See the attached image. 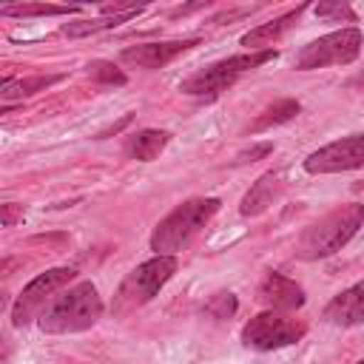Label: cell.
Listing matches in <instances>:
<instances>
[{"instance_id":"1","label":"cell","mask_w":364,"mask_h":364,"mask_svg":"<svg viewBox=\"0 0 364 364\" xmlns=\"http://www.w3.org/2000/svg\"><path fill=\"white\" fill-rule=\"evenodd\" d=\"M219 199L216 196H199V199H188L182 205H176L151 233V250L156 256H176L179 250H185L199 233L202 228L216 216L219 210Z\"/></svg>"},{"instance_id":"2","label":"cell","mask_w":364,"mask_h":364,"mask_svg":"<svg viewBox=\"0 0 364 364\" xmlns=\"http://www.w3.org/2000/svg\"><path fill=\"white\" fill-rule=\"evenodd\" d=\"M102 316V299L91 282H77L63 296H57L43 316L37 318V327L48 336H65V333H82L94 327Z\"/></svg>"},{"instance_id":"3","label":"cell","mask_w":364,"mask_h":364,"mask_svg":"<svg viewBox=\"0 0 364 364\" xmlns=\"http://www.w3.org/2000/svg\"><path fill=\"white\" fill-rule=\"evenodd\" d=\"M364 225V205L361 202H347L336 210H330L327 216H321L318 222H313L301 239H299V259L304 262H316V259H327L333 253H338Z\"/></svg>"},{"instance_id":"4","label":"cell","mask_w":364,"mask_h":364,"mask_svg":"<svg viewBox=\"0 0 364 364\" xmlns=\"http://www.w3.org/2000/svg\"><path fill=\"white\" fill-rule=\"evenodd\" d=\"M176 267H179L176 256H154V259L136 264L122 279V284L117 287L114 301H111V313L117 318H125L134 310H139L142 304H148L171 282V276L176 273Z\"/></svg>"},{"instance_id":"5","label":"cell","mask_w":364,"mask_h":364,"mask_svg":"<svg viewBox=\"0 0 364 364\" xmlns=\"http://www.w3.org/2000/svg\"><path fill=\"white\" fill-rule=\"evenodd\" d=\"M276 48H267V51H247V54H236V57H228V60H219L196 74H191L188 80L179 82V91L182 94H191V97H216L219 91H225L228 85H233L242 74L276 60Z\"/></svg>"},{"instance_id":"6","label":"cell","mask_w":364,"mask_h":364,"mask_svg":"<svg viewBox=\"0 0 364 364\" xmlns=\"http://www.w3.org/2000/svg\"><path fill=\"white\" fill-rule=\"evenodd\" d=\"M361 51V31L358 28H338L330 31L313 43H307L296 54V71H313V68H327V65H347L358 57Z\"/></svg>"},{"instance_id":"7","label":"cell","mask_w":364,"mask_h":364,"mask_svg":"<svg viewBox=\"0 0 364 364\" xmlns=\"http://www.w3.org/2000/svg\"><path fill=\"white\" fill-rule=\"evenodd\" d=\"M74 276H77L74 267H51V270H46V273L34 276V279L20 290V296H17L14 304H11V324H14V327H26L28 321L40 318L43 310L57 299L54 293H57L60 287H65L68 282H74Z\"/></svg>"},{"instance_id":"8","label":"cell","mask_w":364,"mask_h":364,"mask_svg":"<svg viewBox=\"0 0 364 364\" xmlns=\"http://www.w3.org/2000/svg\"><path fill=\"white\" fill-rule=\"evenodd\" d=\"M307 333V324L282 313V310H264L253 316L242 327V344L253 350H279L296 344Z\"/></svg>"},{"instance_id":"9","label":"cell","mask_w":364,"mask_h":364,"mask_svg":"<svg viewBox=\"0 0 364 364\" xmlns=\"http://www.w3.org/2000/svg\"><path fill=\"white\" fill-rule=\"evenodd\" d=\"M355 168H364V134L336 139L313 151L304 159L307 173H341V171H355Z\"/></svg>"},{"instance_id":"10","label":"cell","mask_w":364,"mask_h":364,"mask_svg":"<svg viewBox=\"0 0 364 364\" xmlns=\"http://www.w3.org/2000/svg\"><path fill=\"white\" fill-rule=\"evenodd\" d=\"M199 40H168V43H139V46H128L122 48L119 60L125 65H134V68H145V71H154V68H162L168 65L171 60H176L179 54H185L188 48H193Z\"/></svg>"},{"instance_id":"11","label":"cell","mask_w":364,"mask_h":364,"mask_svg":"<svg viewBox=\"0 0 364 364\" xmlns=\"http://www.w3.org/2000/svg\"><path fill=\"white\" fill-rule=\"evenodd\" d=\"M256 299L267 307V310H299L304 304V290L301 284H296L293 279L282 276V273H264V279L256 287Z\"/></svg>"},{"instance_id":"12","label":"cell","mask_w":364,"mask_h":364,"mask_svg":"<svg viewBox=\"0 0 364 364\" xmlns=\"http://www.w3.org/2000/svg\"><path fill=\"white\" fill-rule=\"evenodd\" d=\"M284 173L282 171H267V173H262L253 185H250V191L242 196V205H239V210H242V216H259V213H264L273 202H279V196L284 193Z\"/></svg>"},{"instance_id":"13","label":"cell","mask_w":364,"mask_h":364,"mask_svg":"<svg viewBox=\"0 0 364 364\" xmlns=\"http://www.w3.org/2000/svg\"><path fill=\"white\" fill-rule=\"evenodd\" d=\"M324 318L330 324H338V327L364 324V282L333 296V301L324 307Z\"/></svg>"},{"instance_id":"14","label":"cell","mask_w":364,"mask_h":364,"mask_svg":"<svg viewBox=\"0 0 364 364\" xmlns=\"http://www.w3.org/2000/svg\"><path fill=\"white\" fill-rule=\"evenodd\" d=\"M304 9H307V3H301V6H296V9H290V11H284V14L276 17V20H267V23H262V26L245 31L239 43H242L247 51H267L276 40H282L284 31L293 28V23L299 20V14H301Z\"/></svg>"},{"instance_id":"15","label":"cell","mask_w":364,"mask_h":364,"mask_svg":"<svg viewBox=\"0 0 364 364\" xmlns=\"http://www.w3.org/2000/svg\"><path fill=\"white\" fill-rule=\"evenodd\" d=\"M171 142V134L168 131H159V128H145L139 134H134L128 142H125V154L131 159H139V162H151L156 159L165 145Z\"/></svg>"},{"instance_id":"16","label":"cell","mask_w":364,"mask_h":364,"mask_svg":"<svg viewBox=\"0 0 364 364\" xmlns=\"http://www.w3.org/2000/svg\"><path fill=\"white\" fill-rule=\"evenodd\" d=\"M63 74H37V77H23V80H11V77H3V85H0V97L9 102V100H23V97H31L37 91H46L48 85L60 82Z\"/></svg>"},{"instance_id":"17","label":"cell","mask_w":364,"mask_h":364,"mask_svg":"<svg viewBox=\"0 0 364 364\" xmlns=\"http://www.w3.org/2000/svg\"><path fill=\"white\" fill-rule=\"evenodd\" d=\"M145 9H136V11H128V14H114V17H94V20H74V23H65L60 28V34L65 37H88V34H97V31H108V28H117L119 23L125 20H134L136 14H142Z\"/></svg>"},{"instance_id":"18","label":"cell","mask_w":364,"mask_h":364,"mask_svg":"<svg viewBox=\"0 0 364 364\" xmlns=\"http://www.w3.org/2000/svg\"><path fill=\"white\" fill-rule=\"evenodd\" d=\"M80 6H57V3H17V6H0V14L6 17H48V14H74Z\"/></svg>"},{"instance_id":"19","label":"cell","mask_w":364,"mask_h":364,"mask_svg":"<svg viewBox=\"0 0 364 364\" xmlns=\"http://www.w3.org/2000/svg\"><path fill=\"white\" fill-rule=\"evenodd\" d=\"M299 102L296 100H279V102H273L270 108H264L259 117H256V122L250 125V131L253 134H259V131H264V128H270V125H279V122H287V119H293L296 114H299Z\"/></svg>"},{"instance_id":"20","label":"cell","mask_w":364,"mask_h":364,"mask_svg":"<svg viewBox=\"0 0 364 364\" xmlns=\"http://www.w3.org/2000/svg\"><path fill=\"white\" fill-rule=\"evenodd\" d=\"M85 71H88L91 80L105 82V85H125V82H128V77H125L114 63H108V60H94V63L85 65Z\"/></svg>"},{"instance_id":"21","label":"cell","mask_w":364,"mask_h":364,"mask_svg":"<svg viewBox=\"0 0 364 364\" xmlns=\"http://www.w3.org/2000/svg\"><path fill=\"white\" fill-rule=\"evenodd\" d=\"M313 11L321 20H350V23L355 20V11L347 3H318V6H313Z\"/></svg>"},{"instance_id":"22","label":"cell","mask_w":364,"mask_h":364,"mask_svg":"<svg viewBox=\"0 0 364 364\" xmlns=\"http://www.w3.org/2000/svg\"><path fill=\"white\" fill-rule=\"evenodd\" d=\"M205 310L213 318H230L236 313V296L233 293H219V296H213V301H208Z\"/></svg>"},{"instance_id":"23","label":"cell","mask_w":364,"mask_h":364,"mask_svg":"<svg viewBox=\"0 0 364 364\" xmlns=\"http://www.w3.org/2000/svg\"><path fill=\"white\" fill-rule=\"evenodd\" d=\"M270 151H273V142H262V145H253V148L242 151V154L236 156V162H256L259 156H267Z\"/></svg>"},{"instance_id":"24","label":"cell","mask_w":364,"mask_h":364,"mask_svg":"<svg viewBox=\"0 0 364 364\" xmlns=\"http://www.w3.org/2000/svg\"><path fill=\"white\" fill-rule=\"evenodd\" d=\"M17 219H23V205H14V202L3 205V228H11Z\"/></svg>"},{"instance_id":"25","label":"cell","mask_w":364,"mask_h":364,"mask_svg":"<svg viewBox=\"0 0 364 364\" xmlns=\"http://www.w3.org/2000/svg\"><path fill=\"white\" fill-rule=\"evenodd\" d=\"M131 119H134V117H131V114H125V117H122L119 122H114L111 128H105V131H100V134H97V139H105V136H114V134H119V131H122V128H125V125H128Z\"/></svg>"},{"instance_id":"26","label":"cell","mask_w":364,"mask_h":364,"mask_svg":"<svg viewBox=\"0 0 364 364\" xmlns=\"http://www.w3.org/2000/svg\"><path fill=\"white\" fill-rule=\"evenodd\" d=\"M350 85H358V88H364V71H361V74H358V77H355Z\"/></svg>"},{"instance_id":"27","label":"cell","mask_w":364,"mask_h":364,"mask_svg":"<svg viewBox=\"0 0 364 364\" xmlns=\"http://www.w3.org/2000/svg\"><path fill=\"white\" fill-rule=\"evenodd\" d=\"M355 364H364V358H361V361H355Z\"/></svg>"}]
</instances>
